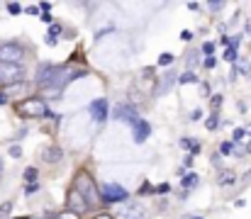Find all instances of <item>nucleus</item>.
<instances>
[{
  "mask_svg": "<svg viewBox=\"0 0 251 219\" xmlns=\"http://www.w3.org/2000/svg\"><path fill=\"white\" fill-rule=\"evenodd\" d=\"M5 102H7V97H5V95H0V105H5Z\"/></svg>",
  "mask_w": 251,
  "mask_h": 219,
  "instance_id": "4c0bfd02",
  "label": "nucleus"
},
{
  "mask_svg": "<svg viewBox=\"0 0 251 219\" xmlns=\"http://www.w3.org/2000/svg\"><path fill=\"white\" fill-rule=\"evenodd\" d=\"M120 219H147V210L137 202H129L122 212H120Z\"/></svg>",
  "mask_w": 251,
  "mask_h": 219,
  "instance_id": "6e6552de",
  "label": "nucleus"
},
{
  "mask_svg": "<svg viewBox=\"0 0 251 219\" xmlns=\"http://www.w3.org/2000/svg\"><path fill=\"white\" fill-rule=\"evenodd\" d=\"M247 137V129H234V142H242Z\"/></svg>",
  "mask_w": 251,
  "mask_h": 219,
  "instance_id": "b1692460",
  "label": "nucleus"
},
{
  "mask_svg": "<svg viewBox=\"0 0 251 219\" xmlns=\"http://www.w3.org/2000/svg\"><path fill=\"white\" fill-rule=\"evenodd\" d=\"M237 71L244 73V75H249V71H251L249 61H247V59H239V61H237Z\"/></svg>",
  "mask_w": 251,
  "mask_h": 219,
  "instance_id": "f3484780",
  "label": "nucleus"
},
{
  "mask_svg": "<svg viewBox=\"0 0 251 219\" xmlns=\"http://www.w3.org/2000/svg\"><path fill=\"white\" fill-rule=\"evenodd\" d=\"M17 112L25 115V117H47L49 115V110H47V105H44L42 97H27V100H22L20 107H17Z\"/></svg>",
  "mask_w": 251,
  "mask_h": 219,
  "instance_id": "f03ea898",
  "label": "nucleus"
},
{
  "mask_svg": "<svg viewBox=\"0 0 251 219\" xmlns=\"http://www.w3.org/2000/svg\"><path fill=\"white\" fill-rule=\"evenodd\" d=\"M25 180H27L29 185H34V183H37V168H27V170H25Z\"/></svg>",
  "mask_w": 251,
  "mask_h": 219,
  "instance_id": "2eb2a0df",
  "label": "nucleus"
},
{
  "mask_svg": "<svg viewBox=\"0 0 251 219\" xmlns=\"http://www.w3.org/2000/svg\"><path fill=\"white\" fill-rule=\"evenodd\" d=\"M54 219H78V215H74V212H61V215H56Z\"/></svg>",
  "mask_w": 251,
  "mask_h": 219,
  "instance_id": "393cba45",
  "label": "nucleus"
},
{
  "mask_svg": "<svg viewBox=\"0 0 251 219\" xmlns=\"http://www.w3.org/2000/svg\"><path fill=\"white\" fill-rule=\"evenodd\" d=\"M59 158H61V148H54V146H51V148H47V151H44V161L56 163Z\"/></svg>",
  "mask_w": 251,
  "mask_h": 219,
  "instance_id": "f8f14e48",
  "label": "nucleus"
},
{
  "mask_svg": "<svg viewBox=\"0 0 251 219\" xmlns=\"http://www.w3.org/2000/svg\"><path fill=\"white\" fill-rule=\"evenodd\" d=\"M90 207H88V202L83 200V195L74 188L71 193H69V212H74V215H83V212H88Z\"/></svg>",
  "mask_w": 251,
  "mask_h": 219,
  "instance_id": "423d86ee",
  "label": "nucleus"
},
{
  "mask_svg": "<svg viewBox=\"0 0 251 219\" xmlns=\"http://www.w3.org/2000/svg\"><path fill=\"white\" fill-rule=\"evenodd\" d=\"M180 183H183V188H185V190H190L193 185H198V183H200V178H198V173H188Z\"/></svg>",
  "mask_w": 251,
  "mask_h": 219,
  "instance_id": "ddd939ff",
  "label": "nucleus"
},
{
  "mask_svg": "<svg viewBox=\"0 0 251 219\" xmlns=\"http://www.w3.org/2000/svg\"><path fill=\"white\" fill-rule=\"evenodd\" d=\"M59 32H61V27H59V24H54V27H51V29H49V34H51V37H56V34H59Z\"/></svg>",
  "mask_w": 251,
  "mask_h": 219,
  "instance_id": "473e14b6",
  "label": "nucleus"
},
{
  "mask_svg": "<svg viewBox=\"0 0 251 219\" xmlns=\"http://www.w3.org/2000/svg\"><path fill=\"white\" fill-rule=\"evenodd\" d=\"M112 117H115V120H122V122H129L132 127L139 122V115H137V112H134V107H129V105H117Z\"/></svg>",
  "mask_w": 251,
  "mask_h": 219,
  "instance_id": "0eeeda50",
  "label": "nucleus"
},
{
  "mask_svg": "<svg viewBox=\"0 0 251 219\" xmlns=\"http://www.w3.org/2000/svg\"><path fill=\"white\" fill-rule=\"evenodd\" d=\"M232 148H234V146L229 144V142H225V144H222V153H232Z\"/></svg>",
  "mask_w": 251,
  "mask_h": 219,
  "instance_id": "c85d7f7f",
  "label": "nucleus"
},
{
  "mask_svg": "<svg viewBox=\"0 0 251 219\" xmlns=\"http://www.w3.org/2000/svg\"><path fill=\"white\" fill-rule=\"evenodd\" d=\"M202 51H205V54H212V51H215V44H210V42L202 44Z\"/></svg>",
  "mask_w": 251,
  "mask_h": 219,
  "instance_id": "a878e982",
  "label": "nucleus"
},
{
  "mask_svg": "<svg viewBox=\"0 0 251 219\" xmlns=\"http://www.w3.org/2000/svg\"><path fill=\"white\" fill-rule=\"evenodd\" d=\"M220 105H222V95H215V97H212V107L217 110Z\"/></svg>",
  "mask_w": 251,
  "mask_h": 219,
  "instance_id": "bb28decb",
  "label": "nucleus"
},
{
  "mask_svg": "<svg viewBox=\"0 0 251 219\" xmlns=\"http://www.w3.org/2000/svg\"><path fill=\"white\" fill-rule=\"evenodd\" d=\"M47 44H49V47H56V37H51V34H47Z\"/></svg>",
  "mask_w": 251,
  "mask_h": 219,
  "instance_id": "72a5a7b5",
  "label": "nucleus"
},
{
  "mask_svg": "<svg viewBox=\"0 0 251 219\" xmlns=\"http://www.w3.org/2000/svg\"><path fill=\"white\" fill-rule=\"evenodd\" d=\"M10 210H12V202H5V205L0 207V219H7V215H10Z\"/></svg>",
  "mask_w": 251,
  "mask_h": 219,
  "instance_id": "412c9836",
  "label": "nucleus"
},
{
  "mask_svg": "<svg viewBox=\"0 0 251 219\" xmlns=\"http://www.w3.org/2000/svg\"><path fill=\"white\" fill-rule=\"evenodd\" d=\"M25 59V49L15 42H5L0 44V64H10V66H20V61Z\"/></svg>",
  "mask_w": 251,
  "mask_h": 219,
  "instance_id": "7ed1b4c3",
  "label": "nucleus"
},
{
  "mask_svg": "<svg viewBox=\"0 0 251 219\" xmlns=\"http://www.w3.org/2000/svg\"><path fill=\"white\" fill-rule=\"evenodd\" d=\"M247 151H249V153H251V144H249V146H247Z\"/></svg>",
  "mask_w": 251,
  "mask_h": 219,
  "instance_id": "a19ab883",
  "label": "nucleus"
},
{
  "mask_svg": "<svg viewBox=\"0 0 251 219\" xmlns=\"http://www.w3.org/2000/svg\"><path fill=\"white\" fill-rule=\"evenodd\" d=\"M180 39H185V42H190V39H193V34H190V32H188V29H185V32H183V34H180Z\"/></svg>",
  "mask_w": 251,
  "mask_h": 219,
  "instance_id": "e433bc0d",
  "label": "nucleus"
},
{
  "mask_svg": "<svg viewBox=\"0 0 251 219\" xmlns=\"http://www.w3.org/2000/svg\"><path fill=\"white\" fill-rule=\"evenodd\" d=\"M74 188L83 195L88 207H95V205L100 202V190L95 188V183H93V178H90L88 173H81V175L76 178V185H74Z\"/></svg>",
  "mask_w": 251,
  "mask_h": 219,
  "instance_id": "f257e3e1",
  "label": "nucleus"
},
{
  "mask_svg": "<svg viewBox=\"0 0 251 219\" xmlns=\"http://www.w3.org/2000/svg\"><path fill=\"white\" fill-rule=\"evenodd\" d=\"M90 112H93V120H95V122H105V120H107V100H105V97L93 100Z\"/></svg>",
  "mask_w": 251,
  "mask_h": 219,
  "instance_id": "1a4fd4ad",
  "label": "nucleus"
},
{
  "mask_svg": "<svg viewBox=\"0 0 251 219\" xmlns=\"http://www.w3.org/2000/svg\"><path fill=\"white\" fill-rule=\"evenodd\" d=\"M10 153H12L15 158H20V156H22V148H20V146H12V148H10Z\"/></svg>",
  "mask_w": 251,
  "mask_h": 219,
  "instance_id": "cd10ccee",
  "label": "nucleus"
},
{
  "mask_svg": "<svg viewBox=\"0 0 251 219\" xmlns=\"http://www.w3.org/2000/svg\"><path fill=\"white\" fill-rule=\"evenodd\" d=\"M39 190V185L34 183V185H27V195H32V193H37Z\"/></svg>",
  "mask_w": 251,
  "mask_h": 219,
  "instance_id": "f704fd0d",
  "label": "nucleus"
},
{
  "mask_svg": "<svg viewBox=\"0 0 251 219\" xmlns=\"http://www.w3.org/2000/svg\"><path fill=\"white\" fill-rule=\"evenodd\" d=\"M176 80H178V75H176L173 71H166L164 75H161V83L156 85V95H164V93H168V90H171V85H173Z\"/></svg>",
  "mask_w": 251,
  "mask_h": 219,
  "instance_id": "9b49d317",
  "label": "nucleus"
},
{
  "mask_svg": "<svg viewBox=\"0 0 251 219\" xmlns=\"http://www.w3.org/2000/svg\"><path fill=\"white\" fill-rule=\"evenodd\" d=\"M247 132H249V134H251V127H247Z\"/></svg>",
  "mask_w": 251,
  "mask_h": 219,
  "instance_id": "79ce46f5",
  "label": "nucleus"
},
{
  "mask_svg": "<svg viewBox=\"0 0 251 219\" xmlns=\"http://www.w3.org/2000/svg\"><path fill=\"white\" fill-rule=\"evenodd\" d=\"M200 117H202V112H200V110H193V112H190V120H193V122H195V120H200Z\"/></svg>",
  "mask_w": 251,
  "mask_h": 219,
  "instance_id": "7c9ffc66",
  "label": "nucleus"
},
{
  "mask_svg": "<svg viewBox=\"0 0 251 219\" xmlns=\"http://www.w3.org/2000/svg\"><path fill=\"white\" fill-rule=\"evenodd\" d=\"M149 132H151L149 122H147V120H139V122L134 124V142H137V144H144L147 137H149Z\"/></svg>",
  "mask_w": 251,
  "mask_h": 219,
  "instance_id": "9d476101",
  "label": "nucleus"
},
{
  "mask_svg": "<svg viewBox=\"0 0 251 219\" xmlns=\"http://www.w3.org/2000/svg\"><path fill=\"white\" fill-rule=\"evenodd\" d=\"M205 69H215V59H212V56L205 59Z\"/></svg>",
  "mask_w": 251,
  "mask_h": 219,
  "instance_id": "c756f323",
  "label": "nucleus"
},
{
  "mask_svg": "<svg viewBox=\"0 0 251 219\" xmlns=\"http://www.w3.org/2000/svg\"><path fill=\"white\" fill-rule=\"evenodd\" d=\"M7 12H10V15H20V5H17V2H10V5H7Z\"/></svg>",
  "mask_w": 251,
  "mask_h": 219,
  "instance_id": "4be33fe9",
  "label": "nucleus"
},
{
  "mask_svg": "<svg viewBox=\"0 0 251 219\" xmlns=\"http://www.w3.org/2000/svg\"><path fill=\"white\" fill-rule=\"evenodd\" d=\"M95 219H112V217H107V215H100V217H95Z\"/></svg>",
  "mask_w": 251,
  "mask_h": 219,
  "instance_id": "58836bf2",
  "label": "nucleus"
},
{
  "mask_svg": "<svg viewBox=\"0 0 251 219\" xmlns=\"http://www.w3.org/2000/svg\"><path fill=\"white\" fill-rule=\"evenodd\" d=\"M22 75H25V71H20V66L0 64V80H2L5 85H12V83H22Z\"/></svg>",
  "mask_w": 251,
  "mask_h": 219,
  "instance_id": "39448f33",
  "label": "nucleus"
},
{
  "mask_svg": "<svg viewBox=\"0 0 251 219\" xmlns=\"http://www.w3.org/2000/svg\"><path fill=\"white\" fill-rule=\"evenodd\" d=\"M193 219H200V217H193Z\"/></svg>",
  "mask_w": 251,
  "mask_h": 219,
  "instance_id": "37998d69",
  "label": "nucleus"
},
{
  "mask_svg": "<svg viewBox=\"0 0 251 219\" xmlns=\"http://www.w3.org/2000/svg\"><path fill=\"white\" fill-rule=\"evenodd\" d=\"M217 127H220V120L217 117H210L207 120V129H217Z\"/></svg>",
  "mask_w": 251,
  "mask_h": 219,
  "instance_id": "5701e85b",
  "label": "nucleus"
},
{
  "mask_svg": "<svg viewBox=\"0 0 251 219\" xmlns=\"http://www.w3.org/2000/svg\"><path fill=\"white\" fill-rule=\"evenodd\" d=\"M225 59H227V61H232V64H234V61H239V56H237V49L227 47V51H225Z\"/></svg>",
  "mask_w": 251,
  "mask_h": 219,
  "instance_id": "6ab92c4d",
  "label": "nucleus"
},
{
  "mask_svg": "<svg viewBox=\"0 0 251 219\" xmlns=\"http://www.w3.org/2000/svg\"><path fill=\"white\" fill-rule=\"evenodd\" d=\"M0 175H2V161H0Z\"/></svg>",
  "mask_w": 251,
  "mask_h": 219,
  "instance_id": "ea45409f",
  "label": "nucleus"
},
{
  "mask_svg": "<svg viewBox=\"0 0 251 219\" xmlns=\"http://www.w3.org/2000/svg\"><path fill=\"white\" fill-rule=\"evenodd\" d=\"M27 12H29V15H39V7H34V5H29V7H27Z\"/></svg>",
  "mask_w": 251,
  "mask_h": 219,
  "instance_id": "c9c22d12",
  "label": "nucleus"
},
{
  "mask_svg": "<svg viewBox=\"0 0 251 219\" xmlns=\"http://www.w3.org/2000/svg\"><path fill=\"white\" fill-rule=\"evenodd\" d=\"M27 85L25 83H12V85H5V93H25Z\"/></svg>",
  "mask_w": 251,
  "mask_h": 219,
  "instance_id": "4468645a",
  "label": "nucleus"
},
{
  "mask_svg": "<svg viewBox=\"0 0 251 219\" xmlns=\"http://www.w3.org/2000/svg\"><path fill=\"white\" fill-rule=\"evenodd\" d=\"M168 64H173V54H161L159 56V66H168Z\"/></svg>",
  "mask_w": 251,
  "mask_h": 219,
  "instance_id": "aec40b11",
  "label": "nucleus"
},
{
  "mask_svg": "<svg viewBox=\"0 0 251 219\" xmlns=\"http://www.w3.org/2000/svg\"><path fill=\"white\" fill-rule=\"evenodd\" d=\"M100 197H102L105 202H125L129 195H127V190H125L122 185L107 183V185H102V188H100Z\"/></svg>",
  "mask_w": 251,
  "mask_h": 219,
  "instance_id": "20e7f679",
  "label": "nucleus"
},
{
  "mask_svg": "<svg viewBox=\"0 0 251 219\" xmlns=\"http://www.w3.org/2000/svg\"><path fill=\"white\" fill-rule=\"evenodd\" d=\"M229 183H234V175H232V170H225L220 175V185H229Z\"/></svg>",
  "mask_w": 251,
  "mask_h": 219,
  "instance_id": "a211bd4d",
  "label": "nucleus"
},
{
  "mask_svg": "<svg viewBox=\"0 0 251 219\" xmlns=\"http://www.w3.org/2000/svg\"><path fill=\"white\" fill-rule=\"evenodd\" d=\"M210 10H215V12H220V10H222V2H210Z\"/></svg>",
  "mask_w": 251,
  "mask_h": 219,
  "instance_id": "2f4dec72",
  "label": "nucleus"
},
{
  "mask_svg": "<svg viewBox=\"0 0 251 219\" xmlns=\"http://www.w3.org/2000/svg\"><path fill=\"white\" fill-rule=\"evenodd\" d=\"M178 83H198V75L195 73H183V75H178Z\"/></svg>",
  "mask_w": 251,
  "mask_h": 219,
  "instance_id": "dca6fc26",
  "label": "nucleus"
}]
</instances>
